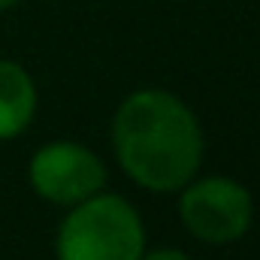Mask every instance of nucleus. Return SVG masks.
Instances as JSON below:
<instances>
[{"mask_svg":"<svg viewBox=\"0 0 260 260\" xmlns=\"http://www.w3.org/2000/svg\"><path fill=\"white\" fill-rule=\"evenodd\" d=\"M15 3H18V0H0V12H3V9H9V6H15Z\"/></svg>","mask_w":260,"mask_h":260,"instance_id":"nucleus-7","label":"nucleus"},{"mask_svg":"<svg viewBox=\"0 0 260 260\" xmlns=\"http://www.w3.org/2000/svg\"><path fill=\"white\" fill-rule=\"evenodd\" d=\"M145 245L136 209L118 194H94L73 206L58 233V260H139Z\"/></svg>","mask_w":260,"mask_h":260,"instance_id":"nucleus-2","label":"nucleus"},{"mask_svg":"<svg viewBox=\"0 0 260 260\" xmlns=\"http://www.w3.org/2000/svg\"><path fill=\"white\" fill-rule=\"evenodd\" d=\"M251 194L233 179L209 176L200 182H188L179 200V215L191 236L209 245H227L239 239L251 224Z\"/></svg>","mask_w":260,"mask_h":260,"instance_id":"nucleus-3","label":"nucleus"},{"mask_svg":"<svg viewBox=\"0 0 260 260\" xmlns=\"http://www.w3.org/2000/svg\"><path fill=\"white\" fill-rule=\"evenodd\" d=\"M106 182L103 160L79 142H52L43 145L30 160L34 191L58 206H76L94 197Z\"/></svg>","mask_w":260,"mask_h":260,"instance_id":"nucleus-4","label":"nucleus"},{"mask_svg":"<svg viewBox=\"0 0 260 260\" xmlns=\"http://www.w3.org/2000/svg\"><path fill=\"white\" fill-rule=\"evenodd\" d=\"M139 260H191L188 254H182V251H176V248H157V251H151V254H145V257Z\"/></svg>","mask_w":260,"mask_h":260,"instance_id":"nucleus-6","label":"nucleus"},{"mask_svg":"<svg viewBox=\"0 0 260 260\" xmlns=\"http://www.w3.org/2000/svg\"><path fill=\"white\" fill-rule=\"evenodd\" d=\"M37 112V88L27 70L0 61V139L24 133Z\"/></svg>","mask_w":260,"mask_h":260,"instance_id":"nucleus-5","label":"nucleus"},{"mask_svg":"<svg viewBox=\"0 0 260 260\" xmlns=\"http://www.w3.org/2000/svg\"><path fill=\"white\" fill-rule=\"evenodd\" d=\"M112 142L130 179L160 194L185 188L203 160L194 112L167 91L130 94L115 112Z\"/></svg>","mask_w":260,"mask_h":260,"instance_id":"nucleus-1","label":"nucleus"}]
</instances>
